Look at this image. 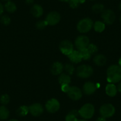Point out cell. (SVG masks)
I'll use <instances>...</instances> for the list:
<instances>
[{
  "mask_svg": "<svg viewBox=\"0 0 121 121\" xmlns=\"http://www.w3.org/2000/svg\"><path fill=\"white\" fill-rule=\"evenodd\" d=\"M107 81L110 83H117L121 81V67L112 65L107 69Z\"/></svg>",
  "mask_w": 121,
  "mask_h": 121,
  "instance_id": "6da1fadb",
  "label": "cell"
},
{
  "mask_svg": "<svg viewBox=\"0 0 121 121\" xmlns=\"http://www.w3.org/2000/svg\"><path fill=\"white\" fill-rule=\"evenodd\" d=\"M95 111V107L92 104L86 103L81 107L78 112L81 117L84 119H89L93 116Z\"/></svg>",
  "mask_w": 121,
  "mask_h": 121,
  "instance_id": "7a4b0ae2",
  "label": "cell"
},
{
  "mask_svg": "<svg viewBox=\"0 0 121 121\" xmlns=\"http://www.w3.org/2000/svg\"><path fill=\"white\" fill-rule=\"evenodd\" d=\"M93 22L89 18H85L81 20L77 25L78 31L81 33H86L88 32L93 27Z\"/></svg>",
  "mask_w": 121,
  "mask_h": 121,
  "instance_id": "3957f363",
  "label": "cell"
},
{
  "mask_svg": "<svg viewBox=\"0 0 121 121\" xmlns=\"http://www.w3.org/2000/svg\"><path fill=\"white\" fill-rule=\"evenodd\" d=\"M93 74V69L88 65H81L77 68V75L81 78H88Z\"/></svg>",
  "mask_w": 121,
  "mask_h": 121,
  "instance_id": "277c9868",
  "label": "cell"
},
{
  "mask_svg": "<svg viewBox=\"0 0 121 121\" xmlns=\"http://www.w3.org/2000/svg\"><path fill=\"white\" fill-rule=\"evenodd\" d=\"M99 112L101 116L104 118H109L114 115L115 113V108L110 103H106L100 107Z\"/></svg>",
  "mask_w": 121,
  "mask_h": 121,
  "instance_id": "5b68a950",
  "label": "cell"
},
{
  "mask_svg": "<svg viewBox=\"0 0 121 121\" xmlns=\"http://www.w3.org/2000/svg\"><path fill=\"white\" fill-rule=\"evenodd\" d=\"M45 108L48 112L51 113H55L60 109V103L56 99H51L46 102Z\"/></svg>",
  "mask_w": 121,
  "mask_h": 121,
  "instance_id": "8992f818",
  "label": "cell"
},
{
  "mask_svg": "<svg viewBox=\"0 0 121 121\" xmlns=\"http://www.w3.org/2000/svg\"><path fill=\"white\" fill-rule=\"evenodd\" d=\"M102 18L104 23L110 25L112 24L115 21L116 16L112 10L108 9L104 10L102 13Z\"/></svg>",
  "mask_w": 121,
  "mask_h": 121,
  "instance_id": "52a82bcc",
  "label": "cell"
},
{
  "mask_svg": "<svg viewBox=\"0 0 121 121\" xmlns=\"http://www.w3.org/2000/svg\"><path fill=\"white\" fill-rule=\"evenodd\" d=\"M89 44L90 39L86 36H79L75 39V45L78 51L87 48Z\"/></svg>",
  "mask_w": 121,
  "mask_h": 121,
  "instance_id": "ba28073f",
  "label": "cell"
},
{
  "mask_svg": "<svg viewBox=\"0 0 121 121\" xmlns=\"http://www.w3.org/2000/svg\"><path fill=\"white\" fill-rule=\"evenodd\" d=\"M59 49L64 55L68 56L74 51V46L70 41L64 40L60 42L59 45Z\"/></svg>",
  "mask_w": 121,
  "mask_h": 121,
  "instance_id": "9c48e42d",
  "label": "cell"
},
{
  "mask_svg": "<svg viewBox=\"0 0 121 121\" xmlns=\"http://www.w3.org/2000/svg\"><path fill=\"white\" fill-rule=\"evenodd\" d=\"M45 20L49 26H55L60 20V15L56 11H52L46 16Z\"/></svg>",
  "mask_w": 121,
  "mask_h": 121,
  "instance_id": "30bf717a",
  "label": "cell"
},
{
  "mask_svg": "<svg viewBox=\"0 0 121 121\" xmlns=\"http://www.w3.org/2000/svg\"><path fill=\"white\" fill-rule=\"evenodd\" d=\"M68 97L73 100H78L82 97V93L81 90L76 86L70 87L67 93Z\"/></svg>",
  "mask_w": 121,
  "mask_h": 121,
  "instance_id": "8fae6325",
  "label": "cell"
},
{
  "mask_svg": "<svg viewBox=\"0 0 121 121\" xmlns=\"http://www.w3.org/2000/svg\"><path fill=\"white\" fill-rule=\"evenodd\" d=\"M29 112L33 116H39L43 113L44 109L40 103H34L29 107Z\"/></svg>",
  "mask_w": 121,
  "mask_h": 121,
  "instance_id": "7c38bea8",
  "label": "cell"
},
{
  "mask_svg": "<svg viewBox=\"0 0 121 121\" xmlns=\"http://www.w3.org/2000/svg\"><path fill=\"white\" fill-rule=\"evenodd\" d=\"M97 87L94 82L88 81L84 84L83 91L86 95H91L97 90Z\"/></svg>",
  "mask_w": 121,
  "mask_h": 121,
  "instance_id": "4fadbf2b",
  "label": "cell"
},
{
  "mask_svg": "<svg viewBox=\"0 0 121 121\" xmlns=\"http://www.w3.org/2000/svg\"><path fill=\"white\" fill-rule=\"evenodd\" d=\"M64 69L63 64L59 62H55L52 65L51 68V71L53 75H59L62 73Z\"/></svg>",
  "mask_w": 121,
  "mask_h": 121,
  "instance_id": "5bb4252c",
  "label": "cell"
},
{
  "mask_svg": "<svg viewBox=\"0 0 121 121\" xmlns=\"http://www.w3.org/2000/svg\"><path fill=\"white\" fill-rule=\"evenodd\" d=\"M68 57L71 62L74 64L80 63L82 60L81 55L79 51H74V50L69 55H68Z\"/></svg>",
  "mask_w": 121,
  "mask_h": 121,
  "instance_id": "9a60e30c",
  "label": "cell"
},
{
  "mask_svg": "<svg viewBox=\"0 0 121 121\" xmlns=\"http://www.w3.org/2000/svg\"><path fill=\"white\" fill-rule=\"evenodd\" d=\"M31 13L33 15V17L36 18H39L43 14V9L41 5L39 4H35L32 6L31 9Z\"/></svg>",
  "mask_w": 121,
  "mask_h": 121,
  "instance_id": "2e32d148",
  "label": "cell"
},
{
  "mask_svg": "<svg viewBox=\"0 0 121 121\" xmlns=\"http://www.w3.org/2000/svg\"><path fill=\"white\" fill-rule=\"evenodd\" d=\"M106 93L110 97H114L116 95L117 89L116 86L113 83H109L106 87Z\"/></svg>",
  "mask_w": 121,
  "mask_h": 121,
  "instance_id": "e0dca14e",
  "label": "cell"
},
{
  "mask_svg": "<svg viewBox=\"0 0 121 121\" xmlns=\"http://www.w3.org/2000/svg\"><path fill=\"white\" fill-rule=\"evenodd\" d=\"M94 63L97 66L102 67L106 64L107 62V59L104 55L102 54L96 55L93 58Z\"/></svg>",
  "mask_w": 121,
  "mask_h": 121,
  "instance_id": "ac0fdd59",
  "label": "cell"
},
{
  "mask_svg": "<svg viewBox=\"0 0 121 121\" xmlns=\"http://www.w3.org/2000/svg\"><path fill=\"white\" fill-rule=\"evenodd\" d=\"M58 81L60 85L65 84H69L71 82L70 75L66 74H60L58 78Z\"/></svg>",
  "mask_w": 121,
  "mask_h": 121,
  "instance_id": "d6986e66",
  "label": "cell"
},
{
  "mask_svg": "<svg viewBox=\"0 0 121 121\" xmlns=\"http://www.w3.org/2000/svg\"><path fill=\"white\" fill-rule=\"evenodd\" d=\"M10 112L9 109L4 106H0V119L6 120L9 118Z\"/></svg>",
  "mask_w": 121,
  "mask_h": 121,
  "instance_id": "ffe728a7",
  "label": "cell"
},
{
  "mask_svg": "<svg viewBox=\"0 0 121 121\" xmlns=\"http://www.w3.org/2000/svg\"><path fill=\"white\" fill-rule=\"evenodd\" d=\"M94 29L96 32L101 33L103 32L105 29V24L104 22H100V21H97L93 24Z\"/></svg>",
  "mask_w": 121,
  "mask_h": 121,
  "instance_id": "44dd1931",
  "label": "cell"
},
{
  "mask_svg": "<svg viewBox=\"0 0 121 121\" xmlns=\"http://www.w3.org/2000/svg\"><path fill=\"white\" fill-rule=\"evenodd\" d=\"M5 9L7 12L10 13H13L17 10V6H16L15 3H14L13 2L9 1L5 4Z\"/></svg>",
  "mask_w": 121,
  "mask_h": 121,
  "instance_id": "7402d4cb",
  "label": "cell"
},
{
  "mask_svg": "<svg viewBox=\"0 0 121 121\" xmlns=\"http://www.w3.org/2000/svg\"><path fill=\"white\" fill-rule=\"evenodd\" d=\"M29 112V107L26 106H22L19 107L17 110V114L20 116H26Z\"/></svg>",
  "mask_w": 121,
  "mask_h": 121,
  "instance_id": "603a6c76",
  "label": "cell"
},
{
  "mask_svg": "<svg viewBox=\"0 0 121 121\" xmlns=\"http://www.w3.org/2000/svg\"><path fill=\"white\" fill-rule=\"evenodd\" d=\"M104 7L103 4H100V3H98V4H96L93 5L92 11L93 12L96 14L102 13L104 11Z\"/></svg>",
  "mask_w": 121,
  "mask_h": 121,
  "instance_id": "cb8c5ba5",
  "label": "cell"
},
{
  "mask_svg": "<svg viewBox=\"0 0 121 121\" xmlns=\"http://www.w3.org/2000/svg\"><path fill=\"white\" fill-rule=\"evenodd\" d=\"M79 51H80V54L81 55L82 59H83L84 60H87L90 59L91 56V55L89 51L87 50V48L84 49H82Z\"/></svg>",
  "mask_w": 121,
  "mask_h": 121,
  "instance_id": "d4e9b609",
  "label": "cell"
},
{
  "mask_svg": "<svg viewBox=\"0 0 121 121\" xmlns=\"http://www.w3.org/2000/svg\"><path fill=\"white\" fill-rule=\"evenodd\" d=\"M85 1L86 0H69L68 3H69V6L72 9H77L78 7L80 4H83L84 3H85Z\"/></svg>",
  "mask_w": 121,
  "mask_h": 121,
  "instance_id": "484cf974",
  "label": "cell"
},
{
  "mask_svg": "<svg viewBox=\"0 0 121 121\" xmlns=\"http://www.w3.org/2000/svg\"><path fill=\"white\" fill-rule=\"evenodd\" d=\"M64 69L69 75H73L75 71V68H74V65L70 64H67L64 66Z\"/></svg>",
  "mask_w": 121,
  "mask_h": 121,
  "instance_id": "4316f807",
  "label": "cell"
},
{
  "mask_svg": "<svg viewBox=\"0 0 121 121\" xmlns=\"http://www.w3.org/2000/svg\"><path fill=\"white\" fill-rule=\"evenodd\" d=\"M87 49L89 51L90 53H91V55L95 54L98 51V48H97V46L93 43L89 44L88 45V46H87Z\"/></svg>",
  "mask_w": 121,
  "mask_h": 121,
  "instance_id": "83f0119b",
  "label": "cell"
},
{
  "mask_svg": "<svg viewBox=\"0 0 121 121\" xmlns=\"http://www.w3.org/2000/svg\"><path fill=\"white\" fill-rule=\"evenodd\" d=\"M0 102L3 105H6L10 102V96L7 94H4L0 97Z\"/></svg>",
  "mask_w": 121,
  "mask_h": 121,
  "instance_id": "f1b7e54d",
  "label": "cell"
},
{
  "mask_svg": "<svg viewBox=\"0 0 121 121\" xmlns=\"http://www.w3.org/2000/svg\"><path fill=\"white\" fill-rule=\"evenodd\" d=\"M48 25V24L45 20H40L37 22L36 24V27L37 29L42 30V29H45Z\"/></svg>",
  "mask_w": 121,
  "mask_h": 121,
  "instance_id": "f546056e",
  "label": "cell"
},
{
  "mask_svg": "<svg viewBox=\"0 0 121 121\" xmlns=\"http://www.w3.org/2000/svg\"><path fill=\"white\" fill-rule=\"evenodd\" d=\"M0 22L4 25L7 26L10 24V23H11V19H10V18L8 16L4 15V16H3L1 17Z\"/></svg>",
  "mask_w": 121,
  "mask_h": 121,
  "instance_id": "4dcf8cb0",
  "label": "cell"
},
{
  "mask_svg": "<svg viewBox=\"0 0 121 121\" xmlns=\"http://www.w3.org/2000/svg\"><path fill=\"white\" fill-rule=\"evenodd\" d=\"M65 121H78L77 117L74 114L69 112L65 117Z\"/></svg>",
  "mask_w": 121,
  "mask_h": 121,
  "instance_id": "1f68e13d",
  "label": "cell"
},
{
  "mask_svg": "<svg viewBox=\"0 0 121 121\" xmlns=\"http://www.w3.org/2000/svg\"><path fill=\"white\" fill-rule=\"evenodd\" d=\"M60 88H61V90L64 93H68V91H69V88H70V86H69V84H62L60 85Z\"/></svg>",
  "mask_w": 121,
  "mask_h": 121,
  "instance_id": "d6a6232c",
  "label": "cell"
},
{
  "mask_svg": "<svg viewBox=\"0 0 121 121\" xmlns=\"http://www.w3.org/2000/svg\"><path fill=\"white\" fill-rule=\"evenodd\" d=\"M3 12H4V6L3 4L0 3V16H1Z\"/></svg>",
  "mask_w": 121,
  "mask_h": 121,
  "instance_id": "836d02e7",
  "label": "cell"
},
{
  "mask_svg": "<svg viewBox=\"0 0 121 121\" xmlns=\"http://www.w3.org/2000/svg\"><path fill=\"white\" fill-rule=\"evenodd\" d=\"M96 121H107V120L106 119V118L101 116V117H98V118L97 119V120H96Z\"/></svg>",
  "mask_w": 121,
  "mask_h": 121,
  "instance_id": "e575fe53",
  "label": "cell"
},
{
  "mask_svg": "<svg viewBox=\"0 0 121 121\" xmlns=\"http://www.w3.org/2000/svg\"><path fill=\"white\" fill-rule=\"evenodd\" d=\"M117 89L120 93H121V82H120V83L118 84V86H117Z\"/></svg>",
  "mask_w": 121,
  "mask_h": 121,
  "instance_id": "d590c367",
  "label": "cell"
},
{
  "mask_svg": "<svg viewBox=\"0 0 121 121\" xmlns=\"http://www.w3.org/2000/svg\"><path fill=\"white\" fill-rule=\"evenodd\" d=\"M26 3L28 4H31L33 3V0H26Z\"/></svg>",
  "mask_w": 121,
  "mask_h": 121,
  "instance_id": "8d00e7d4",
  "label": "cell"
},
{
  "mask_svg": "<svg viewBox=\"0 0 121 121\" xmlns=\"http://www.w3.org/2000/svg\"><path fill=\"white\" fill-rule=\"evenodd\" d=\"M61 2H66V3H68L69 1V0H59Z\"/></svg>",
  "mask_w": 121,
  "mask_h": 121,
  "instance_id": "74e56055",
  "label": "cell"
},
{
  "mask_svg": "<svg viewBox=\"0 0 121 121\" xmlns=\"http://www.w3.org/2000/svg\"><path fill=\"white\" fill-rule=\"evenodd\" d=\"M119 65L121 67V57L119 59Z\"/></svg>",
  "mask_w": 121,
  "mask_h": 121,
  "instance_id": "f35d334b",
  "label": "cell"
},
{
  "mask_svg": "<svg viewBox=\"0 0 121 121\" xmlns=\"http://www.w3.org/2000/svg\"><path fill=\"white\" fill-rule=\"evenodd\" d=\"M78 121H87L86 119H80V120H78Z\"/></svg>",
  "mask_w": 121,
  "mask_h": 121,
  "instance_id": "ab89813d",
  "label": "cell"
},
{
  "mask_svg": "<svg viewBox=\"0 0 121 121\" xmlns=\"http://www.w3.org/2000/svg\"><path fill=\"white\" fill-rule=\"evenodd\" d=\"M119 9L121 11V3L119 4Z\"/></svg>",
  "mask_w": 121,
  "mask_h": 121,
  "instance_id": "60d3db41",
  "label": "cell"
},
{
  "mask_svg": "<svg viewBox=\"0 0 121 121\" xmlns=\"http://www.w3.org/2000/svg\"><path fill=\"white\" fill-rule=\"evenodd\" d=\"M9 121H18V120H16V119H11Z\"/></svg>",
  "mask_w": 121,
  "mask_h": 121,
  "instance_id": "b9f144b4",
  "label": "cell"
},
{
  "mask_svg": "<svg viewBox=\"0 0 121 121\" xmlns=\"http://www.w3.org/2000/svg\"><path fill=\"white\" fill-rule=\"evenodd\" d=\"M120 22H121V17H120Z\"/></svg>",
  "mask_w": 121,
  "mask_h": 121,
  "instance_id": "7bdbcfd3",
  "label": "cell"
},
{
  "mask_svg": "<svg viewBox=\"0 0 121 121\" xmlns=\"http://www.w3.org/2000/svg\"><path fill=\"white\" fill-rule=\"evenodd\" d=\"M4 1H9V0H4Z\"/></svg>",
  "mask_w": 121,
  "mask_h": 121,
  "instance_id": "ee69618b",
  "label": "cell"
},
{
  "mask_svg": "<svg viewBox=\"0 0 121 121\" xmlns=\"http://www.w3.org/2000/svg\"><path fill=\"white\" fill-rule=\"evenodd\" d=\"M90 1H95V0H90Z\"/></svg>",
  "mask_w": 121,
  "mask_h": 121,
  "instance_id": "f6af8a7d",
  "label": "cell"
}]
</instances>
